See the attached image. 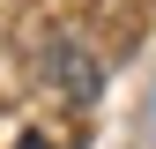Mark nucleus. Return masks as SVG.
Masks as SVG:
<instances>
[{"instance_id": "obj_1", "label": "nucleus", "mask_w": 156, "mask_h": 149, "mask_svg": "<svg viewBox=\"0 0 156 149\" xmlns=\"http://www.w3.org/2000/svg\"><path fill=\"white\" fill-rule=\"evenodd\" d=\"M15 149H60V142H45V134H23V142H15Z\"/></svg>"}]
</instances>
